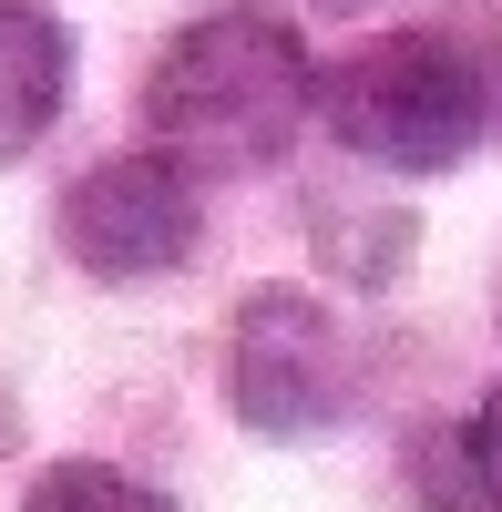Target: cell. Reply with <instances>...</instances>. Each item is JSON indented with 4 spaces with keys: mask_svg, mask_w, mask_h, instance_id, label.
<instances>
[{
    "mask_svg": "<svg viewBox=\"0 0 502 512\" xmlns=\"http://www.w3.org/2000/svg\"><path fill=\"white\" fill-rule=\"evenodd\" d=\"M308 93L318 72L277 11H205L144 72V123L154 154H175L185 175H257L298 144Z\"/></svg>",
    "mask_w": 502,
    "mask_h": 512,
    "instance_id": "obj_1",
    "label": "cell"
},
{
    "mask_svg": "<svg viewBox=\"0 0 502 512\" xmlns=\"http://www.w3.org/2000/svg\"><path fill=\"white\" fill-rule=\"evenodd\" d=\"M328 123L339 144L390 164V175H441L462 164L492 123V62L462 31H380L369 52H349L328 72Z\"/></svg>",
    "mask_w": 502,
    "mask_h": 512,
    "instance_id": "obj_2",
    "label": "cell"
},
{
    "mask_svg": "<svg viewBox=\"0 0 502 512\" xmlns=\"http://www.w3.org/2000/svg\"><path fill=\"white\" fill-rule=\"evenodd\" d=\"M226 390H236L246 431L308 441V431H328V420H349L359 349H349V328L328 318L308 287H257L236 308V338H226Z\"/></svg>",
    "mask_w": 502,
    "mask_h": 512,
    "instance_id": "obj_3",
    "label": "cell"
},
{
    "mask_svg": "<svg viewBox=\"0 0 502 512\" xmlns=\"http://www.w3.org/2000/svg\"><path fill=\"white\" fill-rule=\"evenodd\" d=\"M62 246L93 277H164L195 256V175L175 154H113L62 195Z\"/></svg>",
    "mask_w": 502,
    "mask_h": 512,
    "instance_id": "obj_4",
    "label": "cell"
},
{
    "mask_svg": "<svg viewBox=\"0 0 502 512\" xmlns=\"http://www.w3.org/2000/svg\"><path fill=\"white\" fill-rule=\"evenodd\" d=\"M62 93H72V31L41 0H0V164L62 123Z\"/></svg>",
    "mask_w": 502,
    "mask_h": 512,
    "instance_id": "obj_5",
    "label": "cell"
},
{
    "mask_svg": "<svg viewBox=\"0 0 502 512\" xmlns=\"http://www.w3.org/2000/svg\"><path fill=\"white\" fill-rule=\"evenodd\" d=\"M410 492L431 512H502V379L441 431L410 441Z\"/></svg>",
    "mask_w": 502,
    "mask_h": 512,
    "instance_id": "obj_6",
    "label": "cell"
},
{
    "mask_svg": "<svg viewBox=\"0 0 502 512\" xmlns=\"http://www.w3.org/2000/svg\"><path fill=\"white\" fill-rule=\"evenodd\" d=\"M21 512H175V502L123 482V472H103V461H52V472L21 492Z\"/></svg>",
    "mask_w": 502,
    "mask_h": 512,
    "instance_id": "obj_7",
    "label": "cell"
}]
</instances>
